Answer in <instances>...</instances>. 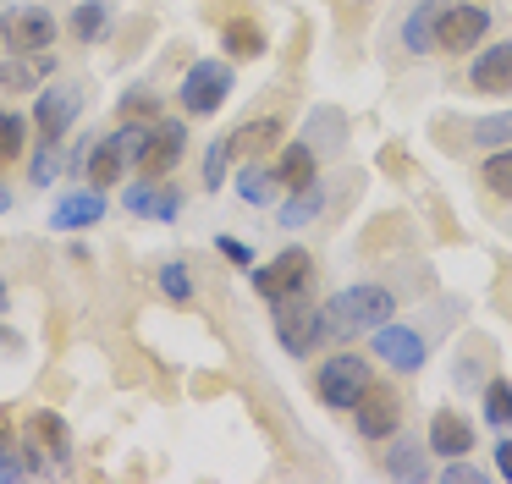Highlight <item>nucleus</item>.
I'll return each mask as SVG.
<instances>
[{
  "label": "nucleus",
  "mask_w": 512,
  "mask_h": 484,
  "mask_svg": "<svg viewBox=\"0 0 512 484\" xmlns=\"http://www.w3.org/2000/svg\"><path fill=\"white\" fill-rule=\"evenodd\" d=\"M320 314H325V341H353V336H364V330L386 325V319L397 314V297L375 281H358V286H342L336 297H325Z\"/></svg>",
  "instance_id": "1"
},
{
  "label": "nucleus",
  "mask_w": 512,
  "mask_h": 484,
  "mask_svg": "<svg viewBox=\"0 0 512 484\" xmlns=\"http://www.w3.org/2000/svg\"><path fill=\"white\" fill-rule=\"evenodd\" d=\"M155 127V121H149ZM149 127L144 121H122L116 132H105V138H94L89 143V154H83V165H78V176L89 187H116L127 176V165H138V154H144V138H149Z\"/></svg>",
  "instance_id": "2"
},
{
  "label": "nucleus",
  "mask_w": 512,
  "mask_h": 484,
  "mask_svg": "<svg viewBox=\"0 0 512 484\" xmlns=\"http://www.w3.org/2000/svg\"><path fill=\"white\" fill-rule=\"evenodd\" d=\"M369 385H375V369H369V358L353 347H336L331 358L314 369V396H320L325 407H336V413L358 407V396H364Z\"/></svg>",
  "instance_id": "3"
},
{
  "label": "nucleus",
  "mask_w": 512,
  "mask_h": 484,
  "mask_svg": "<svg viewBox=\"0 0 512 484\" xmlns=\"http://www.w3.org/2000/svg\"><path fill=\"white\" fill-rule=\"evenodd\" d=\"M270 325H276V341L287 347V358H314V347L325 341V314L309 308V297L270 303Z\"/></svg>",
  "instance_id": "4"
},
{
  "label": "nucleus",
  "mask_w": 512,
  "mask_h": 484,
  "mask_svg": "<svg viewBox=\"0 0 512 484\" xmlns=\"http://www.w3.org/2000/svg\"><path fill=\"white\" fill-rule=\"evenodd\" d=\"M0 44L12 55H45L50 44H56V17H50V6H39V0L12 6L0 17Z\"/></svg>",
  "instance_id": "5"
},
{
  "label": "nucleus",
  "mask_w": 512,
  "mask_h": 484,
  "mask_svg": "<svg viewBox=\"0 0 512 484\" xmlns=\"http://www.w3.org/2000/svg\"><path fill=\"white\" fill-rule=\"evenodd\" d=\"M309 286H314V259H309L303 248H287V253H276L265 270H254V292L265 297V303L309 297Z\"/></svg>",
  "instance_id": "6"
},
{
  "label": "nucleus",
  "mask_w": 512,
  "mask_h": 484,
  "mask_svg": "<svg viewBox=\"0 0 512 484\" xmlns=\"http://www.w3.org/2000/svg\"><path fill=\"white\" fill-rule=\"evenodd\" d=\"M177 99H182L188 116H215V110L232 99V66L226 61H193L188 72H182Z\"/></svg>",
  "instance_id": "7"
},
{
  "label": "nucleus",
  "mask_w": 512,
  "mask_h": 484,
  "mask_svg": "<svg viewBox=\"0 0 512 484\" xmlns=\"http://www.w3.org/2000/svg\"><path fill=\"white\" fill-rule=\"evenodd\" d=\"M490 33V11L474 6V0H457L446 6L441 0V17H435V50L446 55H463V50H479V39Z\"/></svg>",
  "instance_id": "8"
},
{
  "label": "nucleus",
  "mask_w": 512,
  "mask_h": 484,
  "mask_svg": "<svg viewBox=\"0 0 512 484\" xmlns=\"http://www.w3.org/2000/svg\"><path fill=\"white\" fill-rule=\"evenodd\" d=\"M182 154H188V121H155L133 171L149 176V182H166V176L182 165Z\"/></svg>",
  "instance_id": "9"
},
{
  "label": "nucleus",
  "mask_w": 512,
  "mask_h": 484,
  "mask_svg": "<svg viewBox=\"0 0 512 484\" xmlns=\"http://www.w3.org/2000/svg\"><path fill=\"white\" fill-rule=\"evenodd\" d=\"M78 110H83V88H78V83H50V88H39V99H34L39 143H61V138H67V127L78 121Z\"/></svg>",
  "instance_id": "10"
},
{
  "label": "nucleus",
  "mask_w": 512,
  "mask_h": 484,
  "mask_svg": "<svg viewBox=\"0 0 512 484\" xmlns=\"http://www.w3.org/2000/svg\"><path fill=\"white\" fill-rule=\"evenodd\" d=\"M353 424L364 440H391L402 429V396L391 391V385H369L353 407Z\"/></svg>",
  "instance_id": "11"
},
{
  "label": "nucleus",
  "mask_w": 512,
  "mask_h": 484,
  "mask_svg": "<svg viewBox=\"0 0 512 484\" xmlns=\"http://www.w3.org/2000/svg\"><path fill=\"white\" fill-rule=\"evenodd\" d=\"M375 336V358H386L397 374H419L424 358H430V347H424V336L413 325H397V319H386V325L369 330Z\"/></svg>",
  "instance_id": "12"
},
{
  "label": "nucleus",
  "mask_w": 512,
  "mask_h": 484,
  "mask_svg": "<svg viewBox=\"0 0 512 484\" xmlns=\"http://www.w3.org/2000/svg\"><path fill=\"white\" fill-rule=\"evenodd\" d=\"M28 440H34L39 451H45V462L56 473L72 468V429L61 424V413H50V407H39V413H28Z\"/></svg>",
  "instance_id": "13"
},
{
  "label": "nucleus",
  "mask_w": 512,
  "mask_h": 484,
  "mask_svg": "<svg viewBox=\"0 0 512 484\" xmlns=\"http://www.w3.org/2000/svg\"><path fill=\"white\" fill-rule=\"evenodd\" d=\"M424 446H430L435 457H468V451H474V424H468L457 407H435Z\"/></svg>",
  "instance_id": "14"
},
{
  "label": "nucleus",
  "mask_w": 512,
  "mask_h": 484,
  "mask_svg": "<svg viewBox=\"0 0 512 484\" xmlns=\"http://www.w3.org/2000/svg\"><path fill=\"white\" fill-rule=\"evenodd\" d=\"M468 83H474V94H512V39L485 44L468 66Z\"/></svg>",
  "instance_id": "15"
},
{
  "label": "nucleus",
  "mask_w": 512,
  "mask_h": 484,
  "mask_svg": "<svg viewBox=\"0 0 512 484\" xmlns=\"http://www.w3.org/2000/svg\"><path fill=\"white\" fill-rule=\"evenodd\" d=\"M127 215H155V220H177L182 215V193L171 182H133L127 187Z\"/></svg>",
  "instance_id": "16"
},
{
  "label": "nucleus",
  "mask_w": 512,
  "mask_h": 484,
  "mask_svg": "<svg viewBox=\"0 0 512 484\" xmlns=\"http://www.w3.org/2000/svg\"><path fill=\"white\" fill-rule=\"evenodd\" d=\"M100 215H105V193L100 187H78V193H67L56 204L50 226L56 231H83V226H100Z\"/></svg>",
  "instance_id": "17"
},
{
  "label": "nucleus",
  "mask_w": 512,
  "mask_h": 484,
  "mask_svg": "<svg viewBox=\"0 0 512 484\" xmlns=\"http://www.w3.org/2000/svg\"><path fill=\"white\" fill-rule=\"evenodd\" d=\"M276 138H281V121L276 116H259V121H243V127H237L226 143H232V160L243 165V160H259V154H265Z\"/></svg>",
  "instance_id": "18"
},
{
  "label": "nucleus",
  "mask_w": 512,
  "mask_h": 484,
  "mask_svg": "<svg viewBox=\"0 0 512 484\" xmlns=\"http://www.w3.org/2000/svg\"><path fill=\"white\" fill-rule=\"evenodd\" d=\"M221 50L232 55V61H259V55H265V28H259L254 17H232L221 28Z\"/></svg>",
  "instance_id": "19"
},
{
  "label": "nucleus",
  "mask_w": 512,
  "mask_h": 484,
  "mask_svg": "<svg viewBox=\"0 0 512 484\" xmlns=\"http://www.w3.org/2000/svg\"><path fill=\"white\" fill-rule=\"evenodd\" d=\"M391 440H397L391 457H386L391 479H430V446H424V440H402V435H391Z\"/></svg>",
  "instance_id": "20"
},
{
  "label": "nucleus",
  "mask_w": 512,
  "mask_h": 484,
  "mask_svg": "<svg viewBox=\"0 0 512 484\" xmlns=\"http://www.w3.org/2000/svg\"><path fill=\"white\" fill-rule=\"evenodd\" d=\"M276 182L287 187V193H292V187H309V182H320V176H314V149H309L303 138L281 149V160H276Z\"/></svg>",
  "instance_id": "21"
},
{
  "label": "nucleus",
  "mask_w": 512,
  "mask_h": 484,
  "mask_svg": "<svg viewBox=\"0 0 512 484\" xmlns=\"http://www.w3.org/2000/svg\"><path fill=\"white\" fill-rule=\"evenodd\" d=\"M276 171H265L259 160H243V171H237V198L243 204H254V209H265V204H276Z\"/></svg>",
  "instance_id": "22"
},
{
  "label": "nucleus",
  "mask_w": 512,
  "mask_h": 484,
  "mask_svg": "<svg viewBox=\"0 0 512 484\" xmlns=\"http://www.w3.org/2000/svg\"><path fill=\"white\" fill-rule=\"evenodd\" d=\"M320 209H325V187H320V182L292 187V198L281 204V226H287V231H303L309 220H320Z\"/></svg>",
  "instance_id": "23"
},
{
  "label": "nucleus",
  "mask_w": 512,
  "mask_h": 484,
  "mask_svg": "<svg viewBox=\"0 0 512 484\" xmlns=\"http://www.w3.org/2000/svg\"><path fill=\"white\" fill-rule=\"evenodd\" d=\"M72 39L78 44H94V39H105V28H111V6H105V0H83L78 11H72Z\"/></svg>",
  "instance_id": "24"
},
{
  "label": "nucleus",
  "mask_w": 512,
  "mask_h": 484,
  "mask_svg": "<svg viewBox=\"0 0 512 484\" xmlns=\"http://www.w3.org/2000/svg\"><path fill=\"white\" fill-rule=\"evenodd\" d=\"M435 6H441V0H419V11L402 22V39H408V50H435V17H441Z\"/></svg>",
  "instance_id": "25"
},
{
  "label": "nucleus",
  "mask_w": 512,
  "mask_h": 484,
  "mask_svg": "<svg viewBox=\"0 0 512 484\" xmlns=\"http://www.w3.org/2000/svg\"><path fill=\"white\" fill-rule=\"evenodd\" d=\"M23 143H28V116L0 110V165H12L17 154H23Z\"/></svg>",
  "instance_id": "26"
},
{
  "label": "nucleus",
  "mask_w": 512,
  "mask_h": 484,
  "mask_svg": "<svg viewBox=\"0 0 512 484\" xmlns=\"http://www.w3.org/2000/svg\"><path fill=\"white\" fill-rule=\"evenodd\" d=\"M479 182H485V193H496V198H512V149L490 154V160L479 165Z\"/></svg>",
  "instance_id": "27"
},
{
  "label": "nucleus",
  "mask_w": 512,
  "mask_h": 484,
  "mask_svg": "<svg viewBox=\"0 0 512 484\" xmlns=\"http://www.w3.org/2000/svg\"><path fill=\"white\" fill-rule=\"evenodd\" d=\"M485 424L512 429V380H490L485 385Z\"/></svg>",
  "instance_id": "28"
},
{
  "label": "nucleus",
  "mask_w": 512,
  "mask_h": 484,
  "mask_svg": "<svg viewBox=\"0 0 512 484\" xmlns=\"http://www.w3.org/2000/svg\"><path fill=\"white\" fill-rule=\"evenodd\" d=\"M160 292L171 297V303H193V275H188V264L182 259H171V264H160Z\"/></svg>",
  "instance_id": "29"
},
{
  "label": "nucleus",
  "mask_w": 512,
  "mask_h": 484,
  "mask_svg": "<svg viewBox=\"0 0 512 484\" xmlns=\"http://www.w3.org/2000/svg\"><path fill=\"white\" fill-rule=\"evenodd\" d=\"M122 121H160V94L155 88H133V94H122Z\"/></svg>",
  "instance_id": "30"
},
{
  "label": "nucleus",
  "mask_w": 512,
  "mask_h": 484,
  "mask_svg": "<svg viewBox=\"0 0 512 484\" xmlns=\"http://www.w3.org/2000/svg\"><path fill=\"white\" fill-rule=\"evenodd\" d=\"M226 165H232V143H226V138H215L210 149H204V187H210V193L226 182Z\"/></svg>",
  "instance_id": "31"
},
{
  "label": "nucleus",
  "mask_w": 512,
  "mask_h": 484,
  "mask_svg": "<svg viewBox=\"0 0 512 484\" xmlns=\"http://www.w3.org/2000/svg\"><path fill=\"white\" fill-rule=\"evenodd\" d=\"M56 171H61V143H39L34 165H28V176H34V187H50V182H56Z\"/></svg>",
  "instance_id": "32"
},
{
  "label": "nucleus",
  "mask_w": 512,
  "mask_h": 484,
  "mask_svg": "<svg viewBox=\"0 0 512 484\" xmlns=\"http://www.w3.org/2000/svg\"><path fill=\"white\" fill-rule=\"evenodd\" d=\"M474 138H479V143H507V138H512V110H507V116H485V121L474 127Z\"/></svg>",
  "instance_id": "33"
},
{
  "label": "nucleus",
  "mask_w": 512,
  "mask_h": 484,
  "mask_svg": "<svg viewBox=\"0 0 512 484\" xmlns=\"http://www.w3.org/2000/svg\"><path fill=\"white\" fill-rule=\"evenodd\" d=\"M23 451L12 446V440H6V429H0V479H23Z\"/></svg>",
  "instance_id": "34"
},
{
  "label": "nucleus",
  "mask_w": 512,
  "mask_h": 484,
  "mask_svg": "<svg viewBox=\"0 0 512 484\" xmlns=\"http://www.w3.org/2000/svg\"><path fill=\"white\" fill-rule=\"evenodd\" d=\"M441 479H446V484H474V479H485V468H474V462L452 457V462L441 468Z\"/></svg>",
  "instance_id": "35"
},
{
  "label": "nucleus",
  "mask_w": 512,
  "mask_h": 484,
  "mask_svg": "<svg viewBox=\"0 0 512 484\" xmlns=\"http://www.w3.org/2000/svg\"><path fill=\"white\" fill-rule=\"evenodd\" d=\"M215 248H221L226 259H232V264H243V270H254V253H248V248H243V242H237V237H215Z\"/></svg>",
  "instance_id": "36"
},
{
  "label": "nucleus",
  "mask_w": 512,
  "mask_h": 484,
  "mask_svg": "<svg viewBox=\"0 0 512 484\" xmlns=\"http://www.w3.org/2000/svg\"><path fill=\"white\" fill-rule=\"evenodd\" d=\"M496 468H501V479H512V435L496 440Z\"/></svg>",
  "instance_id": "37"
},
{
  "label": "nucleus",
  "mask_w": 512,
  "mask_h": 484,
  "mask_svg": "<svg viewBox=\"0 0 512 484\" xmlns=\"http://www.w3.org/2000/svg\"><path fill=\"white\" fill-rule=\"evenodd\" d=\"M0 352H23V336L12 325H0Z\"/></svg>",
  "instance_id": "38"
},
{
  "label": "nucleus",
  "mask_w": 512,
  "mask_h": 484,
  "mask_svg": "<svg viewBox=\"0 0 512 484\" xmlns=\"http://www.w3.org/2000/svg\"><path fill=\"white\" fill-rule=\"evenodd\" d=\"M0 209H12V193H6V187H0Z\"/></svg>",
  "instance_id": "39"
},
{
  "label": "nucleus",
  "mask_w": 512,
  "mask_h": 484,
  "mask_svg": "<svg viewBox=\"0 0 512 484\" xmlns=\"http://www.w3.org/2000/svg\"><path fill=\"white\" fill-rule=\"evenodd\" d=\"M0 303H6V286H0Z\"/></svg>",
  "instance_id": "40"
}]
</instances>
